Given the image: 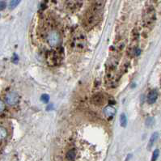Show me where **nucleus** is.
<instances>
[{
    "label": "nucleus",
    "mask_w": 161,
    "mask_h": 161,
    "mask_svg": "<svg viewBox=\"0 0 161 161\" xmlns=\"http://www.w3.org/2000/svg\"><path fill=\"white\" fill-rule=\"evenodd\" d=\"M60 35L59 33L56 31H51L49 32L48 37H47V41L50 46L52 47H56L59 45L60 43Z\"/></svg>",
    "instance_id": "f257e3e1"
},
{
    "label": "nucleus",
    "mask_w": 161,
    "mask_h": 161,
    "mask_svg": "<svg viewBox=\"0 0 161 161\" xmlns=\"http://www.w3.org/2000/svg\"><path fill=\"white\" fill-rule=\"evenodd\" d=\"M85 45H86V38L84 37V36H77L73 40V46L75 49L81 50L85 47Z\"/></svg>",
    "instance_id": "f03ea898"
},
{
    "label": "nucleus",
    "mask_w": 161,
    "mask_h": 161,
    "mask_svg": "<svg viewBox=\"0 0 161 161\" xmlns=\"http://www.w3.org/2000/svg\"><path fill=\"white\" fill-rule=\"evenodd\" d=\"M19 101V96L15 91H10L6 96V102L7 105H15Z\"/></svg>",
    "instance_id": "7ed1b4c3"
},
{
    "label": "nucleus",
    "mask_w": 161,
    "mask_h": 161,
    "mask_svg": "<svg viewBox=\"0 0 161 161\" xmlns=\"http://www.w3.org/2000/svg\"><path fill=\"white\" fill-rule=\"evenodd\" d=\"M91 102L92 104L96 106H99V105H101L104 104L105 102V97L104 96L101 94V93H97V94H95L92 98H91Z\"/></svg>",
    "instance_id": "20e7f679"
},
{
    "label": "nucleus",
    "mask_w": 161,
    "mask_h": 161,
    "mask_svg": "<svg viewBox=\"0 0 161 161\" xmlns=\"http://www.w3.org/2000/svg\"><path fill=\"white\" fill-rule=\"evenodd\" d=\"M104 115L106 118L108 119H112L113 117V116L115 115L116 109L111 106V105H109V106H106L105 109H104Z\"/></svg>",
    "instance_id": "39448f33"
},
{
    "label": "nucleus",
    "mask_w": 161,
    "mask_h": 161,
    "mask_svg": "<svg viewBox=\"0 0 161 161\" xmlns=\"http://www.w3.org/2000/svg\"><path fill=\"white\" fill-rule=\"evenodd\" d=\"M158 98V92L156 90H152L149 92L147 96V103L149 105H152L155 102L157 101Z\"/></svg>",
    "instance_id": "423d86ee"
},
{
    "label": "nucleus",
    "mask_w": 161,
    "mask_h": 161,
    "mask_svg": "<svg viewBox=\"0 0 161 161\" xmlns=\"http://www.w3.org/2000/svg\"><path fill=\"white\" fill-rule=\"evenodd\" d=\"M96 21H97V19L95 15H89L85 20V26L88 28V27H92L93 25H96Z\"/></svg>",
    "instance_id": "0eeeda50"
},
{
    "label": "nucleus",
    "mask_w": 161,
    "mask_h": 161,
    "mask_svg": "<svg viewBox=\"0 0 161 161\" xmlns=\"http://www.w3.org/2000/svg\"><path fill=\"white\" fill-rule=\"evenodd\" d=\"M158 137H159V134L157 132H155V133L152 134V135H151V139H150V140H149V143H148V149H150L154 143H155V141L158 139Z\"/></svg>",
    "instance_id": "6e6552de"
},
{
    "label": "nucleus",
    "mask_w": 161,
    "mask_h": 161,
    "mask_svg": "<svg viewBox=\"0 0 161 161\" xmlns=\"http://www.w3.org/2000/svg\"><path fill=\"white\" fill-rule=\"evenodd\" d=\"M67 158L68 160L73 161L75 159V150H70L67 152Z\"/></svg>",
    "instance_id": "1a4fd4ad"
},
{
    "label": "nucleus",
    "mask_w": 161,
    "mask_h": 161,
    "mask_svg": "<svg viewBox=\"0 0 161 161\" xmlns=\"http://www.w3.org/2000/svg\"><path fill=\"white\" fill-rule=\"evenodd\" d=\"M120 123H121V126L122 127H126L127 125V118H126V114L122 113L121 117H120Z\"/></svg>",
    "instance_id": "9d476101"
},
{
    "label": "nucleus",
    "mask_w": 161,
    "mask_h": 161,
    "mask_svg": "<svg viewBox=\"0 0 161 161\" xmlns=\"http://www.w3.org/2000/svg\"><path fill=\"white\" fill-rule=\"evenodd\" d=\"M7 135V130L4 128V127H2V126H0V140L1 139H5Z\"/></svg>",
    "instance_id": "9b49d317"
},
{
    "label": "nucleus",
    "mask_w": 161,
    "mask_h": 161,
    "mask_svg": "<svg viewBox=\"0 0 161 161\" xmlns=\"http://www.w3.org/2000/svg\"><path fill=\"white\" fill-rule=\"evenodd\" d=\"M21 0H11L10 3V8L11 9H14L20 4Z\"/></svg>",
    "instance_id": "f8f14e48"
},
{
    "label": "nucleus",
    "mask_w": 161,
    "mask_h": 161,
    "mask_svg": "<svg viewBox=\"0 0 161 161\" xmlns=\"http://www.w3.org/2000/svg\"><path fill=\"white\" fill-rule=\"evenodd\" d=\"M159 155H160V151L156 149V150H155L154 152H153V154H152V158H151V161H156V160L159 157Z\"/></svg>",
    "instance_id": "ddd939ff"
},
{
    "label": "nucleus",
    "mask_w": 161,
    "mask_h": 161,
    "mask_svg": "<svg viewBox=\"0 0 161 161\" xmlns=\"http://www.w3.org/2000/svg\"><path fill=\"white\" fill-rule=\"evenodd\" d=\"M49 101V96L47 94H43L41 96V101L43 103H48Z\"/></svg>",
    "instance_id": "4468645a"
},
{
    "label": "nucleus",
    "mask_w": 161,
    "mask_h": 161,
    "mask_svg": "<svg viewBox=\"0 0 161 161\" xmlns=\"http://www.w3.org/2000/svg\"><path fill=\"white\" fill-rule=\"evenodd\" d=\"M153 123H154V119H153V117H148V118L146 120V125H147V126H152Z\"/></svg>",
    "instance_id": "2eb2a0df"
},
{
    "label": "nucleus",
    "mask_w": 161,
    "mask_h": 161,
    "mask_svg": "<svg viewBox=\"0 0 161 161\" xmlns=\"http://www.w3.org/2000/svg\"><path fill=\"white\" fill-rule=\"evenodd\" d=\"M6 6H7V4L4 1H0V11L4 10L6 8Z\"/></svg>",
    "instance_id": "dca6fc26"
},
{
    "label": "nucleus",
    "mask_w": 161,
    "mask_h": 161,
    "mask_svg": "<svg viewBox=\"0 0 161 161\" xmlns=\"http://www.w3.org/2000/svg\"><path fill=\"white\" fill-rule=\"evenodd\" d=\"M5 109V105L1 100H0V112H2Z\"/></svg>",
    "instance_id": "f3484780"
},
{
    "label": "nucleus",
    "mask_w": 161,
    "mask_h": 161,
    "mask_svg": "<svg viewBox=\"0 0 161 161\" xmlns=\"http://www.w3.org/2000/svg\"><path fill=\"white\" fill-rule=\"evenodd\" d=\"M53 105H49L47 106L46 109H47V110H51V109H53Z\"/></svg>",
    "instance_id": "a211bd4d"
}]
</instances>
